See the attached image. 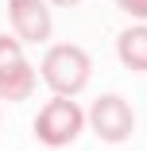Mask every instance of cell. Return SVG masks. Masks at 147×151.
<instances>
[{"instance_id":"cell-3","label":"cell","mask_w":147,"mask_h":151,"mask_svg":"<svg viewBox=\"0 0 147 151\" xmlns=\"http://www.w3.org/2000/svg\"><path fill=\"white\" fill-rule=\"evenodd\" d=\"M35 89V70L23 58L16 35H0V101H27Z\"/></svg>"},{"instance_id":"cell-4","label":"cell","mask_w":147,"mask_h":151,"mask_svg":"<svg viewBox=\"0 0 147 151\" xmlns=\"http://www.w3.org/2000/svg\"><path fill=\"white\" fill-rule=\"evenodd\" d=\"M85 120L93 124V132L105 139V143H124L136 128V112L124 97H116V93H105L93 101V109L85 112Z\"/></svg>"},{"instance_id":"cell-7","label":"cell","mask_w":147,"mask_h":151,"mask_svg":"<svg viewBox=\"0 0 147 151\" xmlns=\"http://www.w3.org/2000/svg\"><path fill=\"white\" fill-rule=\"evenodd\" d=\"M116 8H124L128 16H136V19H147V0H112Z\"/></svg>"},{"instance_id":"cell-6","label":"cell","mask_w":147,"mask_h":151,"mask_svg":"<svg viewBox=\"0 0 147 151\" xmlns=\"http://www.w3.org/2000/svg\"><path fill=\"white\" fill-rule=\"evenodd\" d=\"M116 54H120V62L128 70L143 74L147 70V27L136 23V27H128V31H120L116 35Z\"/></svg>"},{"instance_id":"cell-8","label":"cell","mask_w":147,"mask_h":151,"mask_svg":"<svg viewBox=\"0 0 147 151\" xmlns=\"http://www.w3.org/2000/svg\"><path fill=\"white\" fill-rule=\"evenodd\" d=\"M54 8H74V4H81V0H50Z\"/></svg>"},{"instance_id":"cell-2","label":"cell","mask_w":147,"mask_h":151,"mask_svg":"<svg viewBox=\"0 0 147 151\" xmlns=\"http://www.w3.org/2000/svg\"><path fill=\"white\" fill-rule=\"evenodd\" d=\"M81 128H85V112L77 109L74 97H50L35 116V139L43 147H66L81 136Z\"/></svg>"},{"instance_id":"cell-1","label":"cell","mask_w":147,"mask_h":151,"mask_svg":"<svg viewBox=\"0 0 147 151\" xmlns=\"http://www.w3.org/2000/svg\"><path fill=\"white\" fill-rule=\"evenodd\" d=\"M39 78H43V85L54 97H74V93L85 89V81H89V54L77 43H54L43 54Z\"/></svg>"},{"instance_id":"cell-5","label":"cell","mask_w":147,"mask_h":151,"mask_svg":"<svg viewBox=\"0 0 147 151\" xmlns=\"http://www.w3.org/2000/svg\"><path fill=\"white\" fill-rule=\"evenodd\" d=\"M8 19L19 43H47L54 27L47 0H8Z\"/></svg>"}]
</instances>
